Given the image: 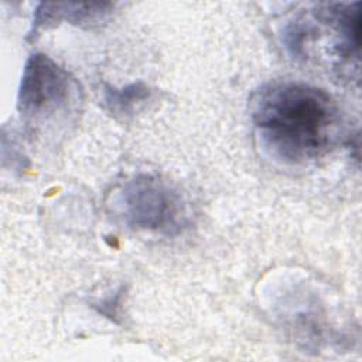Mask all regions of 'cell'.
<instances>
[{
    "label": "cell",
    "mask_w": 362,
    "mask_h": 362,
    "mask_svg": "<svg viewBox=\"0 0 362 362\" xmlns=\"http://www.w3.org/2000/svg\"><path fill=\"white\" fill-rule=\"evenodd\" d=\"M250 117L263 148L287 164H303L324 156L341 132L335 100L317 86L273 82L252 98Z\"/></svg>",
    "instance_id": "obj_1"
},
{
    "label": "cell",
    "mask_w": 362,
    "mask_h": 362,
    "mask_svg": "<svg viewBox=\"0 0 362 362\" xmlns=\"http://www.w3.org/2000/svg\"><path fill=\"white\" fill-rule=\"evenodd\" d=\"M119 202L132 228L174 235L184 225L185 209L180 194L157 177L140 174L129 180L120 189Z\"/></svg>",
    "instance_id": "obj_3"
},
{
    "label": "cell",
    "mask_w": 362,
    "mask_h": 362,
    "mask_svg": "<svg viewBox=\"0 0 362 362\" xmlns=\"http://www.w3.org/2000/svg\"><path fill=\"white\" fill-rule=\"evenodd\" d=\"M79 96V85L68 71L45 54H33L23 69L17 109L30 123L54 119L68 113Z\"/></svg>",
    "instance_id": "obj_2"
},
{
    "label": "cell",
    "mask_w": 362,
    "mask_h": 362,
    "mask_svg": "<svg viewBox=\"0 0 362 362\" xmlns=\"http://www.w3.org/2000/svg\"><path fill=\"white\" fill-rule=\"evenodd\" d=\"M115 8L113 3L92 1V3H74V1H44L35 7L28 40H34L41 30H47L68 21L76 25H95L107 18Z\"/></svg>",
    "instance_id": "obj_4"
},
{
    "label": "cell",
    "mask_w": 362,
    "mask_h": 362,
    "mask_svg": "<svg viewBox=\"0 0 362 362\" xmlns=\"http://www.w3.org/2000/svg\"><path fill=\"white\" fill-rule=\"evenodd\" d=\"M150 89L143 82H134L123 88L107 86L105 89V103L107 109L120 116H127L134 112L136 106L147 100Z\"/></svg>",
    "instance_id": "obj_5"
}]
</instances>
